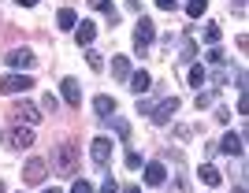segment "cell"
I'll return each instance as SVG.
<instances>
[{
  "mask_svg": "<svg viewBox=\"0 0 249 193\" xmlns=\"http://www.w3.org/2000/svg\"><path fill=\"white\" fill-rule=\"evenodd\" d=\"M49 171L56 175H74L78 171V145L74 141H63L52 149V160H49Z\"/></svg>",
  "mask_w": 249,
  "mask_h": 193,
  "instance_id": "6da1fadb",
  "label": "cell"
},
{
  "mask_svg": "<svg viewBox=\"0 0 249 193\" xmlns=\"http://www.w3.org/2000/svg\"><path fill=\"white\" fill-rule=\"evenodd\" d=\"M0 141H4V149H11V153H26L34 145V130L30 126H4V130H0Z\"/></svg>",
  "mask_w": 249,
  "mask_h": 193,
  "instance_id": "7a4b0ae2",
  "label": "cell"
},
{
  "mask_svg": "<svg viewBox=\"0 0 249 193\" xmlns=\"http://www.w3.org/2000/svg\"><path fill=\"white\" fill-rule=\"evenodd\" d=\"M11 123H15V126H37V123H41V112H37L30 101H15L11 104Z\"/></svg>",
  "mask_w": 249,
  "mask_h": 193,
  "instance_id": "3957f363",
  "label": "cell"
},
{
  "mask_svg": "<svg viewBox=\"0 0 249 193\" xmlns=\"http://www.w3.org/2000/svg\"><path fill=\"white\" fill-rule=\"evenodd\" d=\"M45 178H49V160L30 156V160H26V167H22V182H26V186H41Z\"/></svg>",
  "mask_w": 249,
  "mask_h": 193,
  "instance_id": "277c9868",
  "label": "cell"
},
{
  "mask_svg": "<svg viewBox=\"0 0 249 193\" xmlns=\"http://www.w3.org/2000/svg\"><path fill=\"white\" fill-rule=\"evenodd\" d=\"M178 104H182V101H178V97H164V101H160V104H153V112H149V119H153L156 126H167V123L175 119Z\"/></svg>",
  "mask_w": 249,
  "mask_h": 193,
  "instance_id": "5b68a950",
  "label": "cell"
},
{
  "mask_svg": "<svg viewBox=\"0 0 249 193\" xmlns=\"http://www.w3.org/2000/svg\"><path fill=\"white\" fill-rule=\"evenodd\" d=\"M153 37H156V26L149 19H138V26H134V52H138V56H145V52H149Z\"/></svg>",
  "mask_w": 249,
  "mask_h": 193,
  "instance_id": "8992f818",
  "label": "cell"
},
{
  "mask_svg": "<svg viewBox=\"0 0 249 193\" xmlns=\"http://www.w3.org/2000/svg\"><path fill=\"white\" fill-rule=\"evenodd\" d=\"M34 89V74H4L0 78V93H30Z\"/></svg>",
  "mask_w": 249,
  "mask_h": 193,
  "instance_id": "52a82bcc",
  "label": "cell"
},
{
  "mask_svg": "<svg viewBox=\"0 0 249 193\" xmlns=\"http://www.w3.org/2000/svg\"><path fill=\"white\" fill-rule=\"evenodd\" d=\"M89 156H93L97 167H108V160H112V141H108V138H93V145H89Z\"/></svg>",
  "mask_w": 249,
  "mask_h": 193,
  "instance_id": "ba28073f",
  "label": "cell"
},
{
  "mask_svg": "<svg viewBox=\"0 0 249 193\" xmlns=\"http://www.w3.org/2000/svg\"><path fill=\"white\" fill-rule=\"evenodd\" d=\"M142 167H145V182L149 186H164L167 182V167L160 160H149V163H142Z\"/></svg>",
  "mask_w": 249,
  "mask_h": 193,
  "instance_id": "9c48e42d",
  "label": "cell"
},
{
  "mask_svg": "<svg viewBox=\"0 0 249 193\" xmlns=\"http://www.w3.org/2000/svg\"><path fill=\"white\" fill-rule=\"evenodd\" d=\"M219 149H223L231 160H234V156H246V141H242L238 134H223V138H219Z\"/></svg>",
  "mask_w": 249,
  "mask_h": 193,
  "instance_id": "30bf717a",
  "label": "cell"
},
{
  "mask_svg": "<svg viewBox=\"0 0 249 193\" xmlns=\"http://www.w3.org/2000/svg\"><path fill=\"white\" fill-rule=\"evenodd\" d=\"M4 63H8V67H22V71H26V67H34V52H30V49H11L8 56H4Z\"/></svg>",
  "mask_w": 249,
  "mask_h": 193,
  "instance_id": "8fae6325",
  "label": "cell"
},
{
  "mask_svg": "<svg viewBox=\"0 0 249 193\" xmlns=\"http://www.w3.org/2000/svg\"><path fill=\"white\" fill-rule=\"evenodd\" d=\"M74 41H78L82 49H89V45L97 41V26H93L89 19H86V22H78V26H74Z\"/></svg>",
  "mask_w": 249,
  "mask_h": 193,
  "instance_id": "7c38bea8",
  "label": "cell"
},
{
  "mask_svg": "<svg viewBox=\"0 0 249 193\" xmlns=\"http://www.w3.org/2000/svg\"><path fill=\"white\" fill-rule=\"evenodd\" d=\"M60 93H63V101H67V104H82V86H78L74 78H63Z\"/></svg>",
  "mask_w": 249,
  "mask_h": 193,
  "instance_id": "4fadbf2b",
  "label": "cell"
},
{
  "mask_svg": "<svg viewBox=\"0 0 249 193\" xmlns=\"http://www.w3.org/2000/svg\"><path fill=\"white\" fill-rule=\"evenodd\" d=\"M194 56H197V41L190 37V34H182V52H178V60H182V63H194Z\"/></svg>",
  "mask_w": 249,
  "mask_h": 193,
  "instance_id": "5bb4252c",
  "label": "cell"
},
{
  "mask_svg": "<svg viewBox=\"0 0 249 193\" xmlns=\"http://www.w3.org/2000/svg\"><path fill=\"white\" fill-rule=\"evenodd\" d=\"M56 26H60V30H74V26H78L74 11L71 8H60V11H56Z\"/></svg>",
  "mask_w": 249,
  "mask_h": 193,
  "instance_id": "9a60e30c",
  "label": "cell"
},
{
  "mask_svg": "<svg viewBox=\"0 0 249 193\" xmlns=\"http://www.w3.org/2000/svg\"><path fill=\"white\" fill-rule=\"evenodd\" d=\"M149 86H153V78H149V71H134V74H130V89H134V93H145Z\"/></svg>",
  "mask_w": 249,
  "mask_h": 193,
  "instance_id": "2e32d148",
  "label": "cell"
},
{
  "mask_svg": "<svg viewBox=\"0 0 249 193\" xmlns=\"http://www.w3.org/2000/svg\"><path fill=\"white\" fill-rule=\"evenodd\" d=\"M93 112L97 115H112L115 112V97H104V93H101V97H93Z\"/></svg>",
  "mask_w": 249,
  "mask_h": 193,
  "instance_id": "e0dca14e",
  "label": "cell"
},
{
  "mask_svg": "<svg viewBox=\"0 0 249 193\" xmlns=\"http://www.w3.org/2000/svg\"><path fill=\"white\" fill-rule=\"evenodd\" d=\"M112 74H115L119 82L130 78V60H126V56H115V60H112Z\"/></svg>",
  "mask_w": 249,
  "mask_h": 193,
  "instance_id": "ac0fdd59",
  "label": "cell"
},
{
  "mask_svg": "<svg viewBox=\"0 0 249 193\" xmlns=\"http://www.w3.org/2000/svg\"><path fill=\"white\" fill-rule=\"evenodd\" d=\"M205 78H208V67H205V63H194V67H190V74H186L190 86H205Z\"/></svg>",
  "mask_w": 249,
  "mask_h": 193,
  "instance_id": "d6986e66",
  "label": "cell"
},
{
  "mask_svg": "<svg viewBox=\"0 0 249 193\" xmlns=\"http://www.w3.org/2000/svg\"><path fill=\"white\" fill-rule=\"evenodd\" d=\"M201 182H205V186H219V171H216V167H212V163H201Z\"/></svg>",
  "mask_w": 249,
  "mask_h": 193,
  "instance_id": "ffe728a7",
  "label": "cell"
},
{
  "mask_svg": "<svg viewBox=\"0 0 249 193\" xmlns=\"http://www.w3.org/2000/svg\"><path fill=\"white\" fill-rule=\"evenodd\" d=\"M216 97H219V93H216V86H212V89H201L197 108H201V112H205V108H212V104H216Z\"/></svg>",
  "mask_w": 249,
  "mask_h": 193,
  "instance_id": "44dd1931",
  "label": "cell"
},
{
  "mask_svg": "<svg viewBox=\"0 0 249 193\" xmlns=\"http://www.w3.org/2000/svg\"><path fill=\"white\" fill-rule=\"evenodd\" d=\"M205 8H208L205 0H190V4H186V15H190V19H201V15H205Z\"/></svg>",
  "mask_w": 249,
  "mask_h": 193,
  "instance_id": "7402d4cb",
  "label": "cell"
},
{
  "mask_svg": "<svg viewBox=\"0 0 249 193\" xmlns=\"http://www.w3.org/2000/svg\"><path fill=\"white\" fill-rule=\"evenodd\" d=\"M219 41V22H208L205 26V45H216Z\"/></svg>",
  "mask_w": 249,
  "mask_h": 193,
  "instance_id": "603a6c76",
  "label": "cell"
},
{
  "mask_svg": "<svg viewBox=\"0 0 249 193\" xmlns=\"http://www.w3.org/2000/svg\"><path fill=\"white\" fill-rule=\"evenodd\" d=\"M86 63H89V71H104V60H101V56H97L93 49L86 52Z\"/></svg>",
  "mask_w": 249,
  "mask_h": 193,
  "instance_id": "cb8c5ba5",
  "label": "cell"
},
{
  "mask_svg": "<svg viewBox=\"0 0 249 193\" xmlns=\"http://www.w3.org/2000/svg\"><path fill=\"white\" fill-rule=\"evenodd\" d=\"M112 126H115V134H119L123 141L130 138V123H126V119H112Z\"/></svg>",
  "mask_w": 249,
  "mask_h": 193,
  "instance_id": "d4e9b609",
  "label": "cell"
},
{
  "mask_svg": "<svg viewBox=\"0 0 249 193\" xmlns=\"http://www.w3.org/2000/svg\"><path fill=\"white\" fill-rule=\"evenodd\" d=\"M126 167H130V171H142V163H145V160H142V153H126Z\"/></svg>",
  "mask_w": 249,
  "mask_h": 193,
  "instance_id": "484cf974",
  "label": "cell"
},
{
  "mask_svg": "<svg viewBox=\"0 0 249 193\" xmlns=\"http://www.w3.org/2000/svg\"><path fill=\"white\" fill-rule=\"evenodd\" d=\"M71 193H97V190H93V182H86V178H78V182L71 186Z\"/></svg>",
  "mask_w": 249,
  "mask_h": 193,
  "instance_id": "4316f807",
  "label": "cell"
},
{
  "mask_svg": "<svg viewBox=\"0 0 249 193\" xmlns=\"http://www.w3.org/2000/svg\"><path fill=\"white\" fill-rule=\"evenodd\" d=\"M89 8H93V11H104V15H108V11H112V0H89Z\"/></svg>",
  "mask_w": 249,
  "mask_h": 193,
  "instance_id": "83f0119b",
  "label": "cell"
},
{
  "mask_svg": "<svg viewBox=\"0 0 249 193\" xmlns=\"http://www.w3.org/2000/svg\"><path fill=\"white\" fill-rule=\"evenodd\" d=\"M208 63H212V67H219V63H223V52L212 49V52H208Z\"/></svg>",
  "mask_w": 249,
  "mask_h": 193,
  "instance_id": "f1b7e54d",
  "label": "cell"
},
{
  "mask_svg": "<svg viewBox=\"0 0 249 193\" xmlns=\"http://www.w3.org/2000/svg\"><path fill=\"white\" fill-rule=\"evenodd\" d=\"M234 82H238V89L246 93V71H242V67H238V71H234Z\"/></svg>",
  "mask_w": 249,
  "mask_h": 193,
  "instance_id": "f546056e",
  "label": "cell"
},
{
  "mask_svg": "<svg viewBox=\"0 0 249 193\" xmlns=\"http://www.w3.org/2000/svg\"><path fill=\"white\" fill-rule=\"evenodd\" d=\"M101 193H119V186H115V178H108V182L101 186Z\"/></svg>",
  "mask_w": 249,
  "mask_h": 193,
  "instance_id": "4dcf8cb0",
  "label": "cell"
},
{
  "mask_svg": "<svg viewBox=\"0 0 249 193\" xmlns=\"http://www.w3.org/2000/svg\"><path fill=\"white\" fill-rule=\"evenodd\" d=\"M156 8H164V11H171V8H175V0H156Z\"/></svg>",
  "mask_w": 249,
  "mask_h": 193,
  "instance_id": "1f68e13d",
  "label": "cell"
},
{
  "mask_svg": "<svg viewBox=\"0 0 249 193\" xmlns=\"http://www.w3.org/2000/svg\"><path fill=\"white\" fill-rule=\"evenodd\" d=\"M119 193H142V190H138V186H123Z\"/></svg>",
  "mask_w": 249,
  "mask_h": 193,
  "instance_id": "d6a6232c",
  "label": "cell"
},
{
  "mask_svg": "<svg viewBox=\"0 0 249 193\" xmlns=\"http://www.w3.org/2000/svg\"><path fill=\"white\" fill-rule=\"evenodd\" d=\"M34 4H37V0H19V8H34Z\"/></svg>",
  "mask_w": 249,
  "mask_h": 193,
  "instance_id": "836d02e7",
  "label": "cell"
},
{
  "mask_svg": "<svg viewBox=\"0 0 249 193\" xmlns=\"http://www.w3.org/2000/svg\"><path fill=\"white\" fill-rule=\"evenodd\" d=\"M41 193H60V186H49V190H41Z\"/></svg>",
  "mask_w": 249,
  "mask_h": 193,
  "instance_id": "e575fe53",
  "label": "cell"
},
{
  "mask_svg": "<svg viewBox=\"0 0 249 193\" xmlns=\"http://www.w3.org/2000/svg\"><path fill=\"white\" fill-rule=\"evenodd\" d=\"M231 193H246V190H242V186H234V190H231Z\"/></svg>",
  "mask_w": 249,
  "mask_h": 193,
  "instance_id": "d590c367",
  "label": "cell"
},
{
  "mask_svg": "<svg viewBox=\"0 0 249 193\" xmlns=\"http://www.w3.org/2000/svg\"><path fill=\"white\" fill-rule=\"evenodd\" d=\"M0 193H4V182H0Z\"/></svg>",
  "mask_w": 249,
  "mask_h": 193,
  "instance_id": "8d00e7d4",
  "label": "cell"
}]
</instances>
